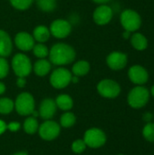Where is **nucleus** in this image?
Wrapping results in <instances>:
<instances>
[{"label": "nucleus", "mask_w": 154, "mask_h": 155, "mask_svg": "<svg viewBox=\"0 0 154 155\" xmlns=\"http://www.w3.org/2000/svg\"><path fill=\"white\" fill-rule=\"evenodd\" d=\"M74 49L64 43H58L52 46L49 51L50 62L55 65L69 64L75 59Z\"/></svg>", "instance_id": "f257e3e1"}, {"label": "nucleus", "mask_w": 154, "mask_h": 155, "mask_svg": "<svg viewBox=\"0 0 154 155\" xmlns=\"http://www.w3.org/2000/svg\"><path fill=\"white\" fill-rule=\"evenodd\" d=\"M12 68L18 77H25L32 71V64L28 56L19 53L12 59Z\"/></svg>", "instance_id": "f03ea898"}, {"label": "nucleus", "mask_w": 154, "mask_h": 155, "mask_svg": "<svg viewBox=\"0 0 154 155\" xmlns=\"http://www.w3.org/2000/svg\"><path fill=\"white\" fill-rule=\"evenodd\" d=\"M150 98L149 91L143 86L134 87L128 95V104L131 107L139 109L146 105Z\"/></svg>", "instance_id": "7ed1b4c3"}, {"label": "nucleus", "mask_w": 154, "mask_h": 155, "mask_svg": "<svg viewBox=\"0 0 154 155\" xmlns=\"http://www.w3.org/2000/svg\"><path fill=\"white\" fill-rule=\"evenodd\" d=\"M16 112L20 115H30L34 111V99L29 93L20 94L15 103Z\"/></svg>", "instance_id": "20e7f679"}, {"label": "nucleus", "mask_w": 154, "mask_h": 155, "mask_svg": "<svg viewBox=\"0 0 154 155\" xmlns=\"http://www.w3.org/2000/svg\"><path fill=\"white\" fill-rule=\"evenodd\" d=\"M121 24L126 31L133 32L140 28L142 25V19L136 11L127 9L124 10L121 15Z\"/></svg>", "instance_id": "39448f33"}, {"label": "nucleus", "mask_w": 154, "mask_h": 155, "mask_svg": "<svg viewBox=\"0 0 154 155\" xmlns=\"http://www.w3.org/2000/svg\"><path fill=\"white\" fill-rule=\"evenodd\" d=\"M72 73L66 68L55 69L50 76V84L56 89H63L72 82Z\"/></svg>", "instance_id": "423d86ee"}, {"label": "nucleus", "mask_w": 154, "mask_h": 155, "mask_svg": "<svg viewBox=\"0 0 154 155\" xmlns=\"http://www.w3.org/2000/svg\"><path fill=\"white\" fill-rule=\"evenodd\" d=\"M98 93L105 98H115L121 93V87L118 83L111 79L102 80L97 85Z\"/></svg>", "instance_id": "0eeeda50"}, {"label": "nucleus", "mask_w": 154, "mask_h": 155, "mask_svg": "<svg viewBox=\"0 0 154 155\" xmlns=\"http://www.w3.org/2000/svg\"><path fill=\"white\" fill-rule=\"evenodd\" d=\"M84 141L85 144L91 148H99L105 143L106 136L102 130L98 128H92L85 132Z\"/></svg>", "instance_id": "6e6552de"}, {"label": "nucleus", "mask_w": 154, "mask_h": 155, "mask_svg": "<svg viewBox=\"0 0 154 155\" xmlns=\"http://www.w3.org/2000/svg\"><path fill=\"white\" fill-rule=\"evenodd\" d=\"M50 33L55 38H65L72 32V25L64 19H56L50 25Z\"/></svg>", "instance_id": "1a4fd4ad"}, {"label": "nucleus", "mask_w": 154, "mask_h": 155, "mask_svg": "<svg viewBox=\"0 0 154 155\" xmlns=\"http://www.w3.org/2000/svg\"><path fill=\"white\" fill-rule=\"evenodd\" d=\"M39 135L45 141H52L55 139L60 134V126L57 123L47 120L38 128Z\"/></svg>", "instance_id": "9d476101"}, {"label": "nucleus", "mask_w": 154, "mask_h": 155, "mask_svg": "<svg viewBox=\"0 0 154 155\" xmlns=\"http://www.w3.org/2000/svg\"><path fill=\"white\" fill-rule=\"evenodd\" d=\"M113 15V10L110 6L102 5L94 10L93 18L95 24L99 25H104L112 20Z\"/></svg>", "instance_id": "9b49d317"}, {"label": "nucleus", "mask_w": 154, "mask_h": 155, "mask_svg": "<svg viewBox=\"0 0 154 155\" xmlns=\"http://www.w3.org/2000/svg\"><path fill=\"white\" fill-rule=\"evenodd\" d=\"M127 55L121 52H113L106 58L107 65L115 71L124 68L127 64Z\"/></svg>", "instance_id": "f8f14e48"}, {"label": "nucleus", "mask_w": 154, "mask_h": 155, "mask_svg": "<svg viewBox=\"0 0 154 155\" xmlns=\"http://www.w3.org/2000/svg\"><path fill=\"white\" fill-rule=\"evenodd\" d=\"M128 76L130 80L135 84H143L148 81L149 74L146 69L141 65H133L129 69Z\"/></svg>", "instance_id": "ddd939ff"}, {"label": "nucleus", "mask_w": 154, "mask_h": 155, "mask_svg": "<svg viewBox=\"0 0 154 155\" xmlns=\"http://www.w3.org/2000/svg\"><path fill=\"white\" fill-rule=\"evenodd\" d=\"M15 44L18 49L24 52H27L33 49L34 44V37L26 33V32H20L15 37Z\"/></svg>", "instance_id": "4468645a"}, {"label": "nucleus", "mask_w": 154, "mask_h": 155, "mask_svg": "<svg viewBox=\"0 0 154 155\" xmlns=\"http://www.w3.org/2000/svg\"><path fill=\"white\" fill-rule=\"evenodd\" d=\"M56 104L55 101L50 98H46L42 101L39 108V114L44 120H49L54 117L56 113Z\"/></svg>", "instance_id": "2eb2a0df"}, {"label": "nucleus", "mask_w": 154, "mask_h": 155, "mask_svg": "<svg viewBox=\"0 0 154 155\" xmlns=\"http://www.w3.org/2000/svg\"><path fill=\"white\" fill-rule=\"evenodd\" d=\"M13 50V44L10 35L4 30L0 29V57L10 55Z\"/></svg>", "instance_id": "dca6fc26"}, {"label": "nucleus", "mask_w": 154, "mask_h": 155, "mask_svg": "<svg viewBox=\"0 0 154 155\" xmlns=\"http://www.w3.org/2000/svg\"><path fill=\"white\" fill-rule=\"evenodd\" d=\"M51 63L46 59H39L34 63V71L38 76H44L51 71Z\"/></svg>", "instance_id": "f3484780"}, {"label": "nucleus", "mask_w": 154, "mask_h": 155, "mask_svg": "<svg viewBox=\"0 0 154 155\" xmlns=\"http://www.w3.org/2000/svg\"><path fill=\"white\" fill-rule=\"evenodd\" d=\"M51 35L49 28L44 25H38L34 29L33 37L38 43H44L46 42Z\"/></svg>", "instance_id": "a211bd4d"}, {"label": "nucleus", "mask_w": 154, "mask_h": 155, "mask_svg": "<svg viewBox=\"0 0 154 155\" xmlns=\"http://www.w3.org/2000/svg\"><path fill=\"white\" fill-rule=\"evenodd\" d=\"M89 71H90V64L87 61H84V60L76 62L72 68V72L74 75L78 77L87 74Z\"/></svg>", "instance_id": "6ab92c4d"}, {"label": "nucleus", "mask_w": 154, "mask_h": 155, "mask_svg": "<svg viewBox=\"0 0 154 155\" xmlns=\"http://www.w3.org/2000/svg\"><path fill=\"white\" fill-rule=\"evenodd\" d=\"M131 42H132L133 46L136 50H138V51L145 50V49L147 48V46H148L147 38H146L143 34H140V33L134 34V35L132 36Z\"/></svg>", "instance_id": "aec40b11"}, {"label": "nucleus", "mask_w": 154, "mask_h": 155, "mask_svg": "<svg viewBox=\"0 0 154 155\" xmlns=\"http://www.w3.org/2000/svg\"><path fill=\"white\" fill-rule=\"evenodd\" d=\"M55 104H56V106L58 108H60L61 110H63V111H68V110L72 109V107L74 105L73 99L68 94H60V95H58L56 97Z\"/></svg>", "instance_id": "412c9836"}, {"label": "nucleus", "mask_w": 154, "mask_h": 155, "mask_svg": "<svg viewBox=\"0 0 154 155\" xmlns=\"http://www.w3.org/2000/svg\"><path fill=\"white\" fill-rule=\"evenodd\" d=\"M39 126L38 122L34 117H29L27 118L24 123V129L25 132L28 134H34L37 132Z\"/></svg>", "instance_id": "4be33fe9"}, {"label": "nucleus", "mask_w": 154, "mask_h": 155, "mask_svg": "<svg viewBox=\"0 0 154 155\" xmlns=\"http://www.w3.org/2000/svg\"><path fill=\"white\" fill-rule=\"evenodd\" d=\"M15 108V103L9 98H1L0 99V114H8Z\"/></svg>", "instance_id": "5701e85b"}, {"label": "nucleus", "mask_w": 154, "mask_h": 155, "mask_svg": "<svg viewBox=\"0 0 154 155\" xmlns=\"http://www.w3.org/2000/svg\"><path fill=\"white\" fill-rule=\"evenodd\" d=\"M37 6L44 12L54 11L56 7V0H36Z\"/></svg>", "instance_id": "b1692460"}, {"label": "nucleus", "mask_w": 154, "mask_h": 155, "mask_svg": "<svg viewBox=\"0 0 154 155\" xmlns=\"http://www.w3.org/2000/svg\"><path fill=\"white\" fill-rule=\"evenodd\" d=\"M32 50H33L34 56H36L37 58H40V59H44L49 55V50L43 43L34 45Z\"/></svg>", "instance_id": "393cba45"}, {"label": "nucleus", "mask_w": 154, "mask_h": 155, "mask_svg": "<svg viewBox=\"0 0 154 155\" xmlns=\"http://www.w3.org/2000/svg\"><path fill=\"white\" fill-rule=\"evenodd\" d=\"M75 121H76L75 115L73 113L68 112V113H64L61 116L60 123H61V125L64 128H70L75 124Z\"/></svg>", "instance_id": "a878e982"}, {"label": "nucleus", "mask_w": 154, "mask_h": 155, "mask_svg": "<svg viewBox=\"0 0 154 155\" xmlns=\"http://www.w3.org/2000/svg\"><path fill=\"white\" fill-rule=\"evenodd\" d=\"M143 137L151 143L154 142V124L148 123L143 130Z\"/></svg>", "instance_id": "bb28decb"}, {"label": "nucleus", "mask_w": 154, "mask_h": 155, "mask_svg": "<svg viewBox=\"0 0 154 155\" xmlns=\"http://www.w3.org/2000/svg\"><path fill=\"white\" fill-rule=\"evenodd\" d=\"M10 4L18 10H25L30 7L34 0H9Z\"/></svg>", "instance_id": "cd10ccee"}, {"label": "nucleus", "mask_w": 154, "mask_h": 155, "mask_svg": "<svg viewBox=\"0 0 154 155\" xmlns=\"http://www.w3.org/2000/svg\"><path fill=\"white\" fill-rule=\"evenodd\" d=\"M86 146L84 140H76L72 144V151L75 153H81L86 149Z\"/></svg>", "instance_id": "c85d7f7f"}, {"label": "nucleus", "mask_w": 154, "mask_h": 155, "mask_svg": "<svg viewBox=\"0 0 154 155\" xmlns=\"http://www.w3.org/2000/svg\"><path fill=\"white\" fill-rule=\"evenodd\" d=\"M9 72V64L5 57H0V79L5 78Z\"/></svg>", "instance_id": "c756f323"}, {"label": "nucleus", "mask_w": 154, "mask_h": 155, "mask_svg": "<svg viewBox=\"0 0 154 155\" xmlns=\"http://www.w3.org/2000/svg\"><path fill=\"white\" fill-rule=\"evenodd\" d=\"M6 128L11 132H16L20 129V124L15 123V122H12V123L8 124V125H6Z\"/></svg>", "instance_id": "7c9ffc66"}, {"label": "nucleus", "mask_w": 154, "mask_h": 155, "mask_svg": "<svg viewBox=\"0 0 154 155\" xmlns=\"http://www.w3.org/2000/svg\"><path fill=\"white\" fill-rule=\"evenodd\" d=\"M25 84H26V81H25V77H18V78H17V80H16V85H17L19 88L25 87Z\"/></svg>", "instance_id": "2f4dec72"}, {"label": "nucleus", "mask_w": 154, "mask_h": 155, "mask_svg": "<svg viewBox=\"0 0 154 155\" xmlns=\"http://www.w3.org/2000/svg\"><path fill=\"white\" fill-rule=\"evenodd\" d=\"M7 128H6V124H5V122H3L2 120H0V135L2 134H4L5 133V131L6 130Z\"/></svg>", "instance_id": "473e14b6"}, {"label": "nucleus", "mask_w": 154, "mask_h": 155, "mask_svg": "<svg viewBox=\"0 0 154 155\" xmlns=\"http://www.w3.org/2000/svg\"><path fill=\"white\" fill-rule=\"evenodd\" d=\"M152 114H150V113H146L143 115V120L146 121V122H148V123H150L152 121Z\"/></svg>", "instance_id": "72a5a7b5"}, {"label": "nucleus", "mask_w": 154, "mask_h": 155, "mask_svg": "<svg viewBox=\"0 0 154 155\" xmlns=\"http://www.w3.org/2000/svg\"><path fill=\"white\" fill-rule=\"evenodd\" d=\"M5 92V85L2 82H0V95L3 94Z\"/></svg>", "instance_id": "f704fd0d"}, {"label": "nucleus", "mask_w": 154, "mask_h": 155, "mask_svg": "<svg viewBox=\"0 0 154 155\" xmlns=\"http://www.w3.org/2000/svg\"><path fill=\"white\" fill-rule=\"evenodd\" d=\"M93 1L95 2V3H97V4H102V5H103V4L109 2L110 0H93Z\"/></svg>", "instance_id": "c9c22d12"}, {"label": "nucleus", "mask_w": 154, "mask_h": 155, "mask_svg": "<svg viewBox=\"0 0 154 155\" xmlns=\"http://www.w3.org/2000/svg\"><path fill=\"white\" fill-rule=\"evenodd\" d=\"M130 33H131V32H129V31H126V30H125V31H124V33H123V37H124V38H126V39H127V38H129V36H130Z\"/></svg>", "instance_id": "e433bc0d"}, {"label": "nucleus", "mask_w": 154, "mask_h": 155, "mask_svg": "<svg viewBox=\"0 0 154 155\" xmlns=\"http://www.w3.org/2000/svg\"><path fill=\"white\" fill-rule=\"evenodd\" d=\"M72 82L74 83V84L77 83V82H78V76H75V75H74V77H72Z\"/></svg>", "instance_id": "4c0bfd02"}, {"label": "nucleus", "mask_w": 154, "mask_h": 155, "mask_svg": "<svg viewBox=\"0 0 154 155\" xmlns=\"http://www.w3.org/2000/svg\"><path fill=\"white\" fill-rule=\"evenodd\" d=\"M14 155H27L26 153H24V152H20V153H15Z\"/></svg>", "instance_id": "58836bf2"}, {"label": "nucleus", "mask_w": 154, "mask_h": 155, "mask_svg": "<svg viewBox=\"0 0 154 155\" xmlns=\"http://www.w3.org/2000/svg\"><path fill=\"white\" fill-rule=\"evenodd\" d=\"M151 93H152V96L154 97V85L152 87V90H151Z\"/></svg>", "instance_id": "ea45409f"}, {"label": "nucleus", "mask_w": 154, "mask_h": 155, "mask_svg": "<svg viewBox=\"0 0 154 155\" xmlns=\"http://www.w3.org/2000/svg\"><path fill=\"white\" fill-rule=\"evenodd\" d=\"M119 155H123V154H119Z\"/></svg>", "instance_id": "a19ab883"}]
</instances>
